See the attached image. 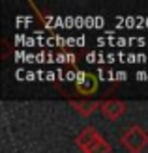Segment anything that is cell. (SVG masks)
I'll return each mask as SVG.
<instances>
[{"label": "cell", "instance_id": "obj_3", "mask_svg": "<svg viewBox=\"0 0 148 153\" xmlns=\"http://www.w3.org/2000/svg\"><path fill=\"white\" fill-rule=\"evenodd\" d=\"M77 90L81 91L83 95H92L98 91V79L90 73H84V71H79L77 73Z\"/></svg>", "mask_w": 148, "mask_h": 153}, {"label": "cell", "instance_id": "obj_2", "mask_svg": "<svg viewBox=\"0 0 148 153\" xmlns=\"http://www.w3.org/2000/svg\"><path fill=\"white\" fill-rule=\"evenodd\" d=\"M99 110L101 114L107 118V120H118L124 112H126V103H122V101H116V99H111V101H103V103H99Z\"/></svg>", "mask_w": 148, "mask_h": 153}, {"label": "cell", "instance_id": "obj_7", "mask_svg": "<svg viewBox=\"0 0 148 153\" xmlns=\"http://www.w3.org/2000/svg\"><path fill=\"white\" fill-rule=\"evenodd\" d=\"M114 75H116V80H126V76H128L126 71H118V73H114Z\"/></svg>", "mask_w": 148, "mask_h": 153}, {"label": "cell", "instance_id": "obj_4", "mask_svg": "<svg viewBox=\"0 0 148 153\" xmlns=\"http://www.w3.org/2000/svg\"><path fill=\"white\" fill-rule=\"evenodd\" d=\"M99 136H101V134H99V131H98L96 127H84L83 131L77 134L75 144H77V148H79V149L84 153V151H86V149L92 146V144H94V142L99 138Z\"/></svg>", "mask_w": 148, "mask_h": 153}, {"label": "cell", "instance_id": "obj_6", "mask_svg": "<svg viewBox=\"0 0 148 153\" xmlns=\"http://www.w3.org/2000/svg\"><path fill=\"white\" fill-rule=\"evenodd\" d=\"M98 106H99V103H86V101L73 103V108H77V110L83 112V114H90V112H94Z\"/></svg>", "mask_w": 148, "mask_h": 153}, {"label": "cell", "instance_id": "obj_5", "mask_svg": "<svg viewBox=\"0 0 148 153\" xmlns=\"http://www.w3.org/2000/svg\"><path fill=\"white\" fill-rule=\"evenodd\" d=\"M84 153H111V144H109L103 136H99V138L92 144Z\"/></svg>", "mask_w": 148, "mask_h": 153}, {"label": "cell", "instance_id": "obj_1", "mask_svg": "<svg viewBox=\"0 0 148 153\" xmlns=\"http://www.w3.org/2000/svg\"><path fill=\"white\" fill-rule=\"evenodd\" d=\"M120 144L129 153H143L148 148V133L141 125H131L120 136Z\"/></svg>", "mask_w": 148, "mask_h": 153}]
</instances>
